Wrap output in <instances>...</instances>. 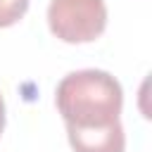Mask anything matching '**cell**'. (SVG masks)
<instances>
[{"mask_svg":"<svg viewBox=\"0 0 152 152\" xmlns=\"http://www.w3.org/2000/svg\"><path fill=\"white\" fill-rule=\"evenodd\" d=\"M2 128H5V100L0 95V133H2Z\"/></svg>","mask_w":152,"mask_h":152,"instance_id":"cell-5","label":"cell"},{"mask_svg":"<svg viewBox=\"0 0 152 152\" xmlns=\"http://www.w3.org/2000/svg\"><path fill=\"white\" fill-rule=\"evenodd\" d=\"M50 31L64 43H90L107 26L104 0H50Z\"/></svg>","mask_w":152,"mask_h":152,"instance_id":"cell-2","label":"cell"},{"mask_svg":"<svg viewBox=\"0 0 152 152\" xmlns=\"http://www.w3.org/2000/svg\"><path fill=\"white\" fill-rule=\"evenodd\" d=\"M66 138L74 152H124L126 147L121 119L102 128H66Z\"/></svg>","mask_w":152,"mask_h":152,"instance_id":"cell-3","label":"cell"},{"mask_svg":"<svg viewBox=\"0 0 152 152\" xmlns=\"http://www.w3.org/2000/svg\"><path fill=\"white\" fill-rule=\"evenodd\" d=\"M31 0H0V26H12L17 24L26 10H28Z\"/></svg>","mask_w":152,"mask_h":152,"instance_id":"cell-4","label":"cell"},{"mask_svg":"<svg viewBox=\"0 0 152 152\" xmlns=\"http://www.w3.org/2000/svg\"><path fill=\"white\" fill-rule=\"evenodd\" d=\"M55 102L66 128H102L119 121L124 90L112 74L81 69L57 83Z\"/></svg>","mask_w":152,"mask_h":152,"instance_id":"cell-1","label":"cell"}]
</instances>
